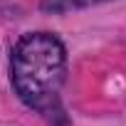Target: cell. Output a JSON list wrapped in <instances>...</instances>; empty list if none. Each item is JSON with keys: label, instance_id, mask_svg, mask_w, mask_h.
I'll list each match as a JSON object with an SVG mask.
<instances>
[{"label": "cell", "instance_id": "6da1fadb", "mask_svg": "<svg viewBox=\"0 0 126 126\" xmlns=\"http://www.w3.org/2000/svg\"><path fill=\"white\" fill-rule=\"evenodd\" d=\"M10 84L17 99L37 114H57L67 82V47L49 30H32L10 47Z\"/></svg>", "mask_w": 126, "mask_h": 126}, {"label": "cell", "instance_id": "7a4b0ae2", "mask_svg": "<svg viewBox=\"0 0 126 126\" xmlns=\"http://www.w3.org/2000/svg\"><path fill=\"white\" fill-rule=\"evenodd\" d=\"M111 3V0H40V10L52 13V15H62L69 10H87L94 5H104Z\"/></svg>", "mask_w": 126, "mask_h": 126}]
</instances>
